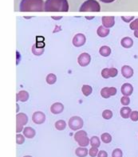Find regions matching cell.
<instances>
[{"label":"cell","instance_id":"obj_1","mask_svg":"<svg viewBox=\"0 0 138 157\" xmlns=\"http://www.w3.org/2000/svg\"><path fill=\"white\" fill-rule=\"evenodd\" d=\"M69 10L67 0H46L45 2L44 11L66 12Z\"/></svg>","mask_w":138,"mask_h":157},{"label":"cell","instance_id":"obj_2","mask_svg":"<svg viewBox=\"0 0 138 157\" xmlns=\"http://www.w3.org/2000/svg\"><path fill=\"white\" fill-rule=\"evenodd\" d=\"M43 0H22L19 6L20 11H44Z\"/></svg>","mask_w":138,"mask_h":157},{"label":"cell","instance_id":"obj_3","mask_svg":"<svg viewBox=\"0 0 138 157\" xmlns=\"http://www.w3.org/2000/svg\"><path fill=\"white\" fill-rule=\"evenodd\" d=\"M79 10L82 12H98L101 10V6L100 4L98 3V2H97L96 0H87V1L83 2V4L81 6Z\"/></svg>","mask_w":138,"mask_h":157},{"label":"cell","instance_id":"obj_4","mask_svg":"<svg viewBox=\"0 0 138 157\" xmlns=\"http://www.w3.org/2000/svg\"><path fill=\"white\" fill-rule=\"evenodd\" d=\"M74 140L78 142V144L81 147H86L90 143V140L87 137L86 132L83 131V130L77 132L74 135Z\"/></svg>","mask_w":138,"mask_h":157},{"label":"cell","instance_id":"obj_5","mask_svg":"<svg viewBox=\"0 0 138 157\" xmlns=\"http://www.w3.org/2000/svg\"><path fill=\"white\" fill-rule=\"evenodd\" d=\"M28 122V117L25 113H18L16 116V132H20L23 126Z\"/></svg>","mask_w":138,"mask_h":157},{"label":"cell","instance_id":"obj_6","mask_svg":"<svg viewBox=\"0 0 138 157\" xmlns=\"http://www.w3.org/2000/svg\"><path fill=\"white\" fill-rule=\"evenodd\" d=\"M69 127L74 131L81 129L83 127V121L80 117H73L69 121Z\"/></svg>","mask_w":138,"mask_h":157},{"label":"cell","instance_id":"obj_7","mask_svg":"<svg viewBox=\"0 0 138 157\" xmlns=\"http://www.w3.org/2000/svg\"><path fill=\"white\" fill-rule=\"evenodd\" d=\"M118 74V71L115 68H105L104 70H102V77L105 79L109 78H115Z\"/></svg>","mask_w":138,"mask_h":157},{"label":"cell","instance_id":"obj_8","mask_svg":"<svg viewBox=\"0 0 138 157\" xmlns=\"http://www.w3.org/2000/svg\"><path fill=\"white\" fill-rule=\"evenodd\" d=\"M86 38L84 34H78L74 36V38H73V44L76 47H80V46H82L86 43Z\"/></svg>","mask_w":138,"mask_h":157},{"label":"cell","instance_id":"obj_9","mask_svg":"<svg viewBox=\"0 0 138 157\" xmlns=\"http://www.w3.org/2000/svg\"><path fill=\"white\" fill-rule=\"evenodd\" d=\"M102 98H109L111 96H114L117 94V89L114 87H105L101 91Z\"/></svg>","mask_w":138,"mask_h":157},{"label":"cell","instance_id":"obj_10","mask_svg":"<svg viewBox=\"0 0 138 157\" xmlns=\"http://www.w3.org/2000/svg\"><path fill=\"white\" fill-rule=\"evenodd\" d=\"M90 60H91V58H90V55L87 53H82L78 58V64L80 65L81 66H88L90 62Z\"/></svg>","mask_w":138,"mask_h":157},{"label":"cell","instance_id":"obj_11","mask_svg":"<svg viewBox=\"0 0 138 157\" xmlns=\"http://www.w3.org/2000/svg\"><path fill=\"white\" fill-rule=\"evenodd\" d=\"M45 120H46V116L42 112H36L32 116L33 122L37 124H41L44 123Z\"/></svg>","mask_w":138,"mask_h":157},{"label":"cell","instance_id":"obj_12","mask_svg":"<svg viewBox=\"0 0 138 157\" xmlns=\"http://www.w3.org/2000/svg\"><path fill=\"white\" fill-rule=\"evenodd\" d=\"M115 20L113 16H105L102 17V24L106 28H111L114 26Z\"/></svg>","mask_w":138,"mask_h":157},{"label":"cell","instance_id":"obj_13","mask_svg":"<svg viewBox=\"0 0 138 157\" xmlns=\"http://www.w3.org/2000/svg\"><path fill=\"white\" fill-rule=\"evenodd\" d=\"M132 92H133V87L131 84L125 83L121 86V94L124 96L128 97V96L132 95Z\"/></svg>","mask_w":138,"mask_h":157},{"label":"cell","instance_id":"obj_14","mask_svg":"<svg viewBox=\"0 0 138 157\" xmlns=\"http://www.w3.org/2000/svg\"><path fill=\"white\" fill-rule=\"evenodd\" d=\"M64 109V106L62 103H59V102H57V103H54V105H52V106L50 107V111L51 113L54 114H59L61 113Z\"/></svg>","mask_w":138,"mask_h":157},{"label":"cell","instance_id":"obj_15","mask_svg":"<svg viewBox=\"0 0 138 157\" xmlns=\"http://www.w3.org/2000/svg\"><path fill=\"white\" fill-rule=\"evenodd\" d=\"M121 74L125 78H130L133 75V70L130 66H124L121 68Z\"/></svg>","mask_w":138,"mask_h":157},{"label":"cell","instance_id":"obj_16","mask_svg":"<svg viewBox=\"0 0 138 157\" xmlns=\"http://www.w3.org/2000/svg\"><path fill=\"white\" fill-rule=\"evenodd\" d=\"M23 134H24V136L26 138L32 139V138H34L35 136L36 132L31 127H26L23 130Z\"/></svg>","mask_w":138,"mask_h":157},{"label":"cell","instance_id":"obj_17","mask_svg":"<svg viewBox=\"0 0 138 157\" xmlns=\"http://www.w3.org/2000/svg\"><path fill=\"white\" fill-rule=\"evenodd\" d=\"M29 99V94L26 91H20L17 94L16 101L25 102Z\"/></svg>","mask_w":138,"mask_h":157},{"label":"cell","instance_id":"obj_18","mask_svg":"<svg viewBox=\"0 0 138 157\" xmlns=\"http://www.w3.org/2000/svg\"><path fill=\"white\" fill-rule=\"evenodd\" d=\"M97 33L99 36H100L101 38H105L106 36H108L109 34V30L108 28L105 27L104 26H99L97 30Z\"/></svg>","mask_w":138,"mask_h":157},{"label":"cell","instance_id":"obj_19","mask_svg":"<svg viewBox=\"0 0 138 157\" xmlns=\"http://www.w3.org/2000/svg\"><path fill=\"white\" fill-rule=\"evenodd\" d=\"M121 46L124 48H130L132 47V45H133V41L131 38H128V37H125V38H122L121 42Z\"/></svg>","mask_w":138,"mask_h":157},{"label":"cell","instance_id":"obj_20","mask_svg":"<svg viewBox=\"0 0 138 157\" xmlns=\"http://www.w3.org/2000/svg\"><path fill=\"white\" fill-rule=\"evenodd\" d=\"M121 116L122 117L125 118V119H127L130 117L131 115V109L129 107H123L121 108Z\"/></svg>","mask_w":138,"mask_h":157},{"label":"cell","instance_id":"obj_21","mask_svg":"<svg viewBox=\"0 0 138 157\" xmlns=\"http://www.w3.org/2000/svg\"><path fill=\"white\" fill-rule=\"evenodd\" d=\"M75 154L78 157H86L88 155V150L85 147H78L75 150Z\"/></svg>","mask_w":138,"mask_h":157},{"label":"cell","instance_id":"obj_22","mask_svg":"<svg viewBox=\"0 0 138 157\" xmlns=\"http://www.w3.org/2000/svg\"><path fill=\"white\" fill-rule=\"evenodd\" d=\"M99 52H100L101 55L103 56V57H108V56H109L110 54H111V49H110L109 46H102L100 50H99Z\"/></svg>","mask_w":138,"mask_h":157},{"label":"cell","instance_id":"obj_23","mask_svg":"<svg viewBox=\"0 0 138 157\" xmlns=\"http://www.w3.org/2000/svg\"><path fill=\"white\" fill-rule=\"evenodd\" d=\"M82 91L86 97H88V96H90V94H92L93 89L90 86H88V85H84L82 88Z\"/></svg>","mask_w":138,"mask_h":157},{"label":"cell","instance_id":"obj_24","mask_svg":"<svg viewBox=\"0 0 138 157\" xmlns=\"http://www.w3.org/2000/svg\"><path fill=\"white\" fill-rule=\"evenodd\" d=\"M46 82L49 84V85H53V84L55 83L57 81L56 75L54 74H48V76H47L46 78Z\"/></svg>","mask_w":138,"mask_h":157},{"label":"cell","instance_id":"obj_25","mask_svg":"<svg viewBox=\"0 0 138 157\" xmlns=\"http://www.w3.org/2000/svg\"><path fill=\"white\" fill-rule=\"evenodd\" d=\"M66 127V123L64 121H62V120H60V121H58L55 123V128H56L57 129L59 130V131H62V130H64Z\"/></svg>","mask_w":138,"mask_h":157},{"label":"cell","instance_id":"obj_26","mask_svg":"<svg viewBox=\"0 0 138 157\" xmlns=\"http://www.w3.org/2000/svg\"><path fill=\"white\" fill-rule=\"evenodd\" d=\"M90 144H91L92 147H100L101 141L100 140H99V138H98V136H93V137L90 139Z\"/></svg>","mask_w":138,"mask_h":157},{"label":"cell","instance_id":"obj_27","mask_svg":"<svg viewBox=\"0 0 138 157\" xmlns=\"http://www.w3.org/2000/svg\"><path fill=\"white\" fill-rule=\"evenodd\" d=\"M101 138H102V140L105 144H109L112 141V136L109 133H103L102 136H101Z\"/></svg>","mask_w":138,"mask_h":157},{"label":"cell","instance_id":"obj_28","mask_svg":"<svg viewBox=\"0 0 138 157\" xmlns=\"http://www.w3.org/2000/svg\"><path fill=\"white\" fill-rule=\"evenodd\" d=\"M32 52L33 54H35V55L39 56L44 52V49L43 48H38L37 47V45H34L32 48Z\"/></svg>","mask_w":138,"mask_h":157},{"label":"cell","instance_id":"obj_29","mask_svg":"<svg viewBox=\"0 0 138 157\" xmlns=\"http://www.w3.org/2000/svg\"><path fill=\"white\" fill-rule=\"evenodd\" d=\"M102 117H103V118L105 120H109L112 118L113 117V113L111 110H105L103 113H102Z\"/></svg>","mask_w":138,"mask_h":157},{"label":"cell","instance_id":"obj_30","mask_svg":"<svg viewBox=\"0 0 138 157\" xmlns=\"http://www.w3.org/2000/svg\"><path fill=\"white\" fill-rule=\"evenodd\" d=\"M89 154L91 157H95L96 155H98V147H92L89 150Z\"/></svg>","mask_w":138,"mask_h":157},{"label":"cell","instance_id":"obj_31","mask_svg":"<svg viewBox=\"0 0 138 157\" xmlns=\"http://www.w3.org/2000/svg\"><path fill=\"white\" fill-rule=\"evenodd\" d=\"M123 153H122V151L120 148H116L114 149L112 153V157H122Z\"/></svg>","mask_w":138,"mask_h":157},{"label":"cell","instance_id":"obj_32","mask_svg":"<svg viewBox=\"0 0 138 157\" xmlns=\"http://www.w3.org/2000/svg\"><path fill=\"white\" fill-rule=\"evenodd\" d=\"M129 27L131 30H138V18L135 19L133 22H132L131 23H130Z\"/></svg>","mask_w":138,"mask_h":157},{"label":"cell","instance_id":"obj_33","mask_svg":"<svg viewBox=\"0 0 138 157\" xmlns=\"http://www.w3.org/2000/svg\"><path fill=\"white\" fill-rule=\"evenodd\" d=\"M121 104L123 105L127 106L129 105L130 99L128 98V97H127V96H124V97L121 99Z\"/></svg>","mask_w":138,"mask_h":157},{"label":"cell","instance_id":"obj_34","mask_svg":"<svg viewBox=\"0 0 138 157\" xmlns=\"http://www.w3.org/2000/svg\"><path fill=\"white\" fill-rule=\"evenodd\" d=\"M25 142V138L24 136L22 135H21V134H18V135L16 136V143L18 144H23Z\"/></svg>","mask_w":138,"mask_h":157},{"label":"cell","instance_id":"obj_35","mask_svg":"<svg viewBox=\"0 0 138 157\" xmlns=\"http://www.w3.org/2000/svg\"><path fill=\"white\" fill-rule=\"evenodd\" d=\"M130 118L132 120V121H138V112L137 111H133L131 113L130 115Z\"/></svg>","mask_w":138,"mask_h":157},{"label":"cell","instance_id":"obj_36","mask_svg":"<svg viewBox=\"0 0 138 157\" xmlns=\"http://www.w3.org/2000/svg\"><path fill=\"white\" fill-rule=\"evenodd\" d=\"M98 157H108V153L105 151H100L98 154Z\"/></svg>","mask_w":138,"mask_h":157},{"label":"cell","instance_id":"obj_37","mask_svg":"<svg viewBox=\"0 0 138 157\" xmlns=\"http://www.w3.org/2000/svg\"><path fill=\"white\" fill-rule=\"evenodd\" d=\"M121 19L126 22H129L134 19V17L133 16H131V17H121Z\"/></svg>","mask_w":138,"mask_h":157},{"label":"cell","instance_id":"obj_38","mask_svg":"<svg viewBox=\"0 0 138 157\" xmlns=\"http://www.w3.org/2000/svg\"><path fill=\"white\" fill-rule=\"evenodd\" d=\"M102 2H105V3H111V2H114L115 0H101Z\"/></svg>","mask_w":138,"mask_h":157},{"label":"cell","instance_id":"obj_39","mask_svg":"<svg viewBox=\"0 0 138 157\" xmlns=\"http://www.w3.org/2000/svg\"><path fill=\"white\" fill-rule=\"evenodd\" d=\"M134 36H135L136 38H138V30H135V32H134Z\"/></svg>","mask_w":138,"mask_h":157},{"label":"cell","instance_id":"obj_40","mask_svg":"<svg viewBox=\"0 0 138 157\" xmlns=\"http://www.w3.org/2000/svg\"><path fill=\"white\" fill-rule=\"evenodd\" d=\"M23 157H32V156H30V155H26V156H23Z\"/></svg>","mask_w":138,"mask_h":157}]
</instances>
